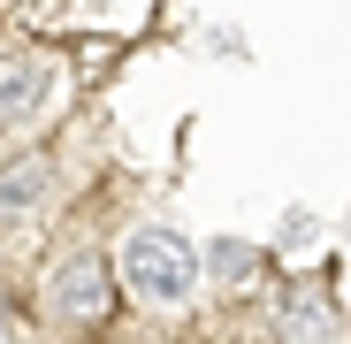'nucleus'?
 <instances>
[{
  "label": "nucleus",
  "instance_id": "1",
  "mask_svg": "<svg viewBox=\"0 0 351 344\" xmlns=\"http://www.w3.org/2000/svg\"><path fill=\"white\" fill-rule=\"evenodd\" d=\"M114 275L130 283V299H138V306L176 314V306H191V299H199L206 260L191 253V238H176L168 222H138L130 238H123V253H114Z\"/></svg>",
  "mask_w": 351,
  "mask_h": 344
},
{
  "label": "nucleus",
  "instance_id": "2",
  "mask_svg": "<svg viewBox=\"0 0 351 344\" xmlns=\"http://www.w3.org/2000/svg\"><path fill=\"white\" fill-rule=\"evenodd\" d=\"M46 306H53V321H77V329L107 321V314H114V275H107V253H69L62 268L46 275Z\"/></svg>",
  "mask_w": 351,
  "mask_h": 344
},
{
  "label": "nucleus",
  "instance_id": "3",
  "mask_svg": "<svg viewBox=\"0 0 351 344\" xmlns=\"http://www.w3.org/2000/svg\"><path fill=\"white\" fill-rule=\"evenodd\" d=\"M53 69L46 54H8V62H0V130H31L38 115L53 107Z\"/></svg>",
  "mask_w": 351,
  "mask_h": 344
},
{
  "label": "nucleus",
  "instance_id": "4",
  "mask_svg": "<svg viewBox=\"0 0 351 344\" xmlns=\"http://www.w3.org/2000/svg\"><path fill=\"white\" fill-rule=\"evenodd\" d=\"M53 161L46 153H23V161H8L0 168V229H23V222H38L46 207H53Z\"/></svg>",
  "mask_w": 351,
  "mask_h": 344
},
{
  "label": "nucleus",
  "instance_id": "5",
  "mask_svg": "<svg viewBox=\"0 0 351 344\" xmlns=\"http://www.w3.org/2000/svg\"><path fill=\"white\" fill-rule=\"evenodd\" d=\"M252 260H260V253H252V245H237V238H221V245L206 253L214 283H245V275H252Z\"/></svg>",
  "mask_w": 351,
  "mask_h": 344
}]
</instances>
